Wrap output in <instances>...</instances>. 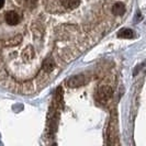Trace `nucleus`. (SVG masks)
<instances>
[{
  "mask_svg": "<svg viewBox=\"0 0 146 146\" xmlns=\"http://www.w3.org/2000/svg\"><path fill=\"white\" fill-rule=\"evenodd\" d=\"M119 36L120 37H124V38H131L133 37V31L132 30H122L120 33H119Z\"/></svg>",
  "mask_w": 146,
  "mask_h": 146,
  "instance_id": "f257e3e1",
  "label": "nucleus"
}]
</instances>
